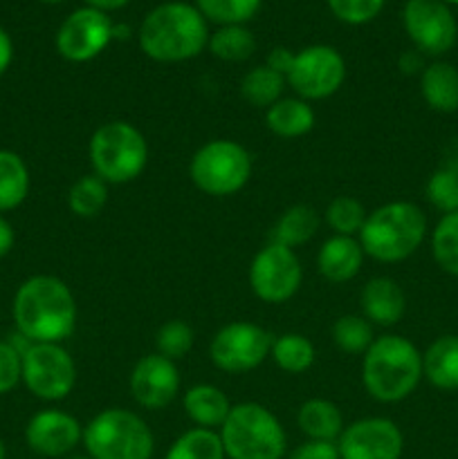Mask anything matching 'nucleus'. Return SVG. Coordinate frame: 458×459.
Segmentation results:
<instances>
[{
	"label": "nucleus",
	"instance_id": "obj_1",
	"mask_svg": "<svg viewBox=\"0 0 458 459\" xmlns=\"http://www.w3.org/2000/svg\"><path fill=\"white\" fill-rule=\"evenodd\" d=\"M18 334L31 343H63L76 327V300L57 276L39 273L18 285L12 303Z\"/></svg>",
	"mask_w": 458,
	"mask_h": 459
},
{
	"label": "nucleus",
	"instance_id": "obj_2",
	"mask_svg": "<svg viewBox=\"0 0 458 459\" xmlns=\"http://www.w3.org/2000/svg\"><path fill=\"white\" fill-rule=\"evenodd\" d=\"M209 22L196 4L184 0L157 4L139 25V48L151 61L182 63L209 43Z\"/></svg>",
	"mask_w": 458,
	"mask_h": 459
},
{
	"label": "nucleus",
	"instance_id": "obj_3",
	"mask_svg": "<svg viewBox=\"0 0 458 459\" xmlns=\"http://www.w3.org/2000/svg\"><path fill=\"white\" fill-rule=\"evenodd\" d=\"M422 381V352L400 334L373 341L362 361V384L380 403H398Z\"/></svg>",
	"mask_w": 458,
	"mask_h": 459
},
{
	"label": "nucleus",
	"instance_id": "obj_4",
	"mask_svg": "<svg viewBox=\"0 0 458 459\" xmlns=\"http://www.w3.org/2000/svg\"><path fill=\"white\" fill-rule=\"evenodd\" d=\"M427 236V215L413 202L395 200L366 215L357 240L364 255L377 263H402L411 258Z\"/></svg>",
	"mask_w": 458,
	"mask_h": 459
},
{
	"label": "nucleus",
	"instance_id": "obj_5",
	"mask_svg": "<svg viewBox=\"0 0 458 459\" xmlns=\"http://www.w3.org/2000/svg\"><path fill=\"white\" fill-rule=\"evenodd\" d=\"M218 435L227 459H283L286 455V430L263 403L232 406Z\"/></svg>",
	"mask_w": 458,
	"mask_h": 459
},
{
	"label": "nucleus",
	"instance_id": "obj_6",
	"mask_svg": "<svg viewBox=\"0 0 458 459\" xmlns=\"http://www.w3.org/2000/svg\"><path fill=\"white\" fill-rule=\"evenodd\" d=\"M85 453L92 459H153L155 437L146 421L126 408H106L85 424Z\"/></svg>",
	"mask_w": 458,
	"mask_h": 459
},
{
	"label": "nucleus",
	"instance_id": "obj_7",
	"mask_svg": "<svg viewBox=\"0 0 458 459\" xmlns=\"http://www.w3.org/2000/svg\"><path fill=\"white\" fill-rule=\"evenodd\" d=\"M92 173L106 184L135 182L148 161V146L139 128L130 121H108L90 137L88 146Z\"/></svg>",
	"mask_w": 458,
	"mask_h": 459
},
{
	"label": "nucleus",
	"instance_id": "obj_8",
	"mask_svg": "<svg viewBox=\"0 0 458 459\" xmlns=\"http://www.w3.org/2000/svg\"><path fill=\"white\" fill-rule=\"evenodd\" d=\"M189 178L198 191L227 197L242 191L251 178V157L245 146L232 139H214L193 152Z\"/></svg>",
	"mask_w": 458,
	"mask_h": 459
},
{
	"label": "nucleus",
	"instance_id": "obj_9",
	"mask_svg": "<svg viewBox=\"0 0 458 459\" xmlns=\"http://www.w3.org/2000/svg\"><path fill=\"white\" fill-rule=\"evenodd\" d=\"M283 79L304 101H321L341 88L346 61L330 45H310L301 52H292Z\"/></svg>",
	"mask_w": 458,
	"mask_h": 459
},
{
	"label": "nucleus",
	"instance_id": "obj_10",
	"mask_svg": "<svg viewBox=\"0 0 458 459\" xmlns=\"http://www.w3.org/2000/svg\"><path fill=\"white\" fill-rule=\"evenodd\" d=\"M76 384V366L61 343H31L22 352V385L40 402H61Z\"/></svg>",
	"mask_w": 458,
	"mask_h": 459
},
{
	"label": "nucleus",
	"instance_id": "obj_11",
	"mask_svg": "<svg viewBox=\"0 0 458 459\" xmlns=\"http://www.w3.org/2000/svg\"><path fill=\"white\" fill-rule=\"evenodd\" d=\"M304 281V267L290 247L268 242L250 264V287L263 303L278 305L290 300Z\"/></svg>",
	"mask_w": 458,
	"mask_h": 459
},
{
	"label": "nucleus",
	"instance_id": "obj_12",
	"mask_svg": "<svg viewBox=\"0 0 458 459\" xmlns=\"http://www.w3.org/2000/svg\"><path fill=\"white\" fill-rule=\"evenodd\" d=\"M272 339L274 336H269V332H265L256 323L233 321L220 327L211 339V363L229 375L256 370L269 357Z\"/></svg>",
	"mask_w": 458,
	"mask_h": 459
},
{
	"label": "nucleus",
	"instance_id": "obj_13",
	"mask_svg": "<svg viewBox=\"0 0 458 459\" xmlns=\"http://www.w3.org/2000/svg\"><path fill=\"white\" fill-rule=\"evenodd\" d=\"M402 25L418 52L425 56H443L458 40L456 16L443 0H407Z\"/></svg>",
	"mask_w": 458,
	"mask_h": 459
},
{
	"label": "nucleus",
	"instance_id": "obj_14",
	"mask_svg": "<svg viewBox=\"0 0 458 459\" xmlns=\"http://www.w3.org/2000/svg\"><path fill=\"white\" fill-rule=\"evenodd\" d=\"M110 16L92 7L75 9L57 31V52L70 63H88L97 58L112 43Z\"/></svg>",
	"mask_w": 458,
	"mask_h": 459
},
{
	"label": "nucleus",
	"instance_id": "obj_15",
	"mask_svg": "<svg viewBox=\"0 0 458 459\" xmlns=\"http://www.w3.org/2000/svg\"><path fill=\"white\" fill-rule=\"evenodd\" d=\"M339 459H400L404 435L386 417H364L344 426L337 439Z\"/></svg>",
	"mask_w": 458,
	"mask_h": 459
},
{
	"label": "nucleus",
	"instance_id": "obj_16",
	"mask_svg": "<svg viewBox=\"0 0 458 459\" xmlns=\"http://www.w3.org/2000/svg\"><path fill=\"white\" fill-rule=\"evenodd\" d=\"M84 442V426L70 412L48 408L30 417L25 426V444L40 457H66Z\"/></svg>",
	"mask_w": 458,
	"mask_h": 459
},
{
	"label": "nucleus",
	"instance_id": "obj_17",
	"mask_svg": "<svg viewBox=\"0 0 458 459\" xmlns=\"http://www.w3.org/2000/svg\"><path fill=\"white\" fill-rule=\"evenodd\" d=\"M130 394L146 411L171 406L180 393V370L175 361L162 354H146L130 372Z\"/></svg>",
	"mask_w": 458,
	"mask_h": 459
},
{
	"label": "nucleus",
	"instance_id": "obj_18",
	"mask_svg": "<svg viewBox=\"0 0 458 459\" xmlns=\"http://www.w3.org/2000/svg\"><path fill=\"white\" fill-rule=\"evenodd\" d=\"M362 312L371 325L393 327L402 321L407 312V296L402 287L389 276H377L364 285Z\"/></svg>",
	"mask_w": 458,
	"mask_h": 459
},
{
	"label": "nucleus",
	"instance_id": "obj_19",
	"mask_svg": "<svg viewBox=\"0 0 458 459\" xmlns=\"http://www.w3.org/2000/svg\"><path fill=\"white\" fill-rule=\"evenodd\" d=\"M364 263V249L357 238L332 236L317 254V269L328 282L344 285L353 281Z\"/></svg>",
	"mask_w": 458,
	"mask_h": 459
},
{
	"label": "nucleus",
	"instance_id": "obj_20",
	"mask_svg": "<svg viewBox=\"0 0 458 459\" xmlns=\"http://www.w3.org/2000/svg\"><path fill=\"white\" fill-rule=\"evenodd\" d=\"M182 408L189 420L196 424V429L220 430V426L227 420L232 411V402L220 388L211 384H198L184 393Z\"/></svg>",
	"mask_w": 458,
	"mask_h": 459
},
{
	"label": "nucleus",
	"instance_id": "obj_21",
	"mask_svg": "<svg viewBox=\"0 0 458 459\" xmlns=\"http://www.w3.org/2000/svg\"><path fill=\"white\" fill-rule=\"evenodd\" d=\"M420 94L427 106L443 115L458 110V67L447 61H434L422 70Z\"/></svg>",
	"mask_w": 458,
	"mask_h": 459
},
{
	"label": "nucleus",
	"instance_id": "obj_22",
	"mask_svg": "<svg viewBox=\"0 0 458 459\" xmlns=\"http://www.w3.org/2000/svg\"><path fill=\"white\" fill-rule=\"evenodd\" d=\"M422 377L434 388L454 393L458 390V336H438L422 354Z\"/></svg>",
	"mask_w": 458,
	"mask_h": 459
},
{
	"label": "nucleus",
	"instance_id": "obj_23",
	"mask_svg": "<svg viewBox=\"0 0 458 459\" xmlns=\"http://www.w3.org/2000/svg\"><path fill=\"white\" fill-rule=\"evenodd\" d=\"M265 124L277 137L296 139L314 128V110L299 97H281L265 110Z\"/></svg>",
	"mask_w": 458,
	"mask_h": 459
},
{
	"label": "nucleus",
	"instance_id": "obj_24",
	"mask_svg": "<svg viewBox=\"0 0 458 459\" xmlns=\"http://www.w3.org/2000/svg\"><path fill=\"white\" fill-rule=\"evenodd\" d=\"M296 426L308 439L337 442L344 430V417L337 403L328 399H308L296 412Z\"/></svg>",
	"mask_w": 458,
	"mask_h": 459
},
{
	"label": "nucleus",
	"instance_id": "obj_25",
	"mask_svg": "<svg viewBox=\"0 0 458 459\" xmlns=\"http://www.w3.org/2000/svg\"><path fill=\"white\" fill-rule=\"evenodd\" d=\"M31 178L25 160L18 152L0 148V213L18 209L30 195Z\"/></svg>",
	"mask_w": 458,
	"mask_h": 459
},
{
	"label": "nucleus",
	"instance_id": "obj_26",
	"mask_svg": "<svg viewBox=\"0 0 458 459\" xmlns=\"http://www.w3.org/2000/svg\"><path fill=\"white\" fill-rule=\"evenodd\" d=\"M319 231V213L310 204H295L281 213L272 229L269 242H277L283 247H295L305 245L314 233Z\"/></svg>",
	"mask_w": 458,
	"mask_h": 459
},
{
	"label": "nucleus",
	"instance_id": "obj_27",
	"mask_svg": "<svg viewBox=\"0 0 458 459\" xmlns=\"http://www.w3.org/2000/svg\"><path fill=\"white\" fill-rule=\"evenodd\" d=\"M269 357L277 363V368H281L287 375H301V372L313 368L317 352H314V345L308 336L287 332V334L274 336Z\"/></svg>",
	"mask_w": 458,
	"mask_h": 459
},
{
	"label": "nucleus",
	"instance_id": "obj_28",
	"mask_svg": "<svg viewBox=\"0 0 458 459\" xmlns=\"http://www.w3.org/2000/svg\"><path fill=\"white\" fill-rule=\"evenodd\" d=\"M283 88H286V79L269 65L251 67L241 79L242 101L254 108H265V110L283 97Z\"/></svg>",
	"mask_w": 458,
	"mask_h": 459
},
{
	"label": "nucleus",
	"instance_id": "obj_29",
	"mask_svg": "<svg viewBox=\"0 0 458 459\" xmlns=\"http://www.w3.org/2000/svg\"><path fill=\"white\" fill-rule=\"evenodd\" d=\"M207 48L220 61L242 63L254 56L256 39L245 25H223L209 36Z\"/></svg>",
	"mask_w": 458,
	"mask_h": 459
},
{
	"label": "nucleus",
	"instance_id": "obj_30",
	"mask_svg": "<svg viewBox=\"0 0 458 459\" xmlns=\"http://www.w3.org/2000/svg\"><path fill=\"white\" fill-rule=\"evenodd\" d=\"M162 459H227L218 430L191 429L180 435Z\"/></svg>",
	"mask_w": 458,
	"mask_h": 459
},
{
	"label": "nucleus",
	"instance_id": "obj_31",
	"mask_svg": "<svg viewBox=\"0 0 458 459\" xmlns=\"http://www.w3.org/2000/svg\"><path fill=\"white\" fill-rule=\"evenodd\" d=\"M108 204V184L97 175H84L67 191V206L76 218H97Z\"/></svg>",
	"mask_w": 458,
	"mask_h": 459
},
{
	"label": "nucleus",
	"instance_id": "obj_32",
	"mask_svg": "<svg viewBox=\"0 0 458 459\" xmlns=\"http://www.w3.org/2000/svg\"><path fill=\"white\" fill-rule=\"evenodd\" d=\"M431 254L445 273L458 278V211L438 220L431 233Z\"/></svg>",
	"mask_w": 458,
	"mask_h": 459
},
{
	"label": "nucleus",
	"instance_id": "obj_33",
	"mask_svg": "<svg viewBox=\"0 0 458 459\" xmlns=\"http://www.w3.org/2000/svg\"><path fill=\"white\" fill-rule=\"evenodd\" d=\"M332 343L346 354H366L375 336H373V325L364 316L346 314L332 323Z\"/></svg>",
	"mask_w": 458,
	"mask_h": 459
},
{
	"label": "nucleus",
	"instance_id": "obj_34",
	"mask_svg": "<svg viewBox=\"0 0 458 459\" xmlns=\"http://www.w3.org/2000/svg\"><path fill=\"white\" fill-rule=\"evenodd\" d=\"M263 0H196V7L207 22L223 25H245L256 16Z\"/></svg>",
	"mask_w": 458,
	"mask_h": 459
},
{
	"label": "nucleus",
	"instance_id": "obj_35",
	"mask_svg": "<svg viewBox=\"0 0 458 459\" xmlns=\"http://www.w3.org/2000/svg\"><path fill=\"white\" fill-rule=\"evenodd\" d=\"M326 224L332 229L335 236H359L364 222H366V209L359 200L350 195H339L328 204Z\"/></svg>",
	"mask_w": 458,
	"mask_h": 459
},
{
	"label": "nucleus",
	"instance_id": "obj_36",
	"mask_svg": "<svg viewBox=\"0 0 458 459\" xmlns=\"http://www.w3.org/2000/svg\"><path fill=\"white\" fill-rule=\"evenodd\" d=\"M193 327L189 323L180 321H166L160 330L155 332V348L157 354L171 359V361H180V359L187 357L193 348Z\"/></svg>",
	"mask_w": 458,
	"mask_h": 459
},
{
	"label": "nucleus",
	"instance_id": "obj_37",
	"mask_svg": "<svg viewBox=\"0 0 458 459\" xmlns=\"http://www.w3.org/2000/svg\"><path fill=\"white\" fill-rule=\"evenodd\" d=\"M427 200L431 202L434 209H438L440 213H456L458 211V173L456 170H449L440 166L438 170L431 173V178L427 179Z\"/></svg>",
	"mask_w": 458,
	"mask_h": 459
},
{
	"label": "nucleus",
	"instance_id": "obj_38",
	"mask_svg": "<svg viewBox=\"0 0 458 459\" xmlns=\"http://www.w3.org/2000/svg\"><path fill=\"white\" fill-rule=\"evenodd\" d=\"M337 21L346 25H366L382 12L386 0H326Z\"/></svg>",
	"mask_w": 458,
	"mask_h": 459
},
{
	"label": "nucleus",
	"instance_id": "obj_39",
	"mask_svg": "<svg viewBox=\"0 0 458 459\" xmlns=\"http://www.w3.org/2000/svg\"><path fill=\"white\" fill-rule=\"evenodd\" d=\"M22 384V354L9 341H0V397Z\"/></svg>",
	"mask_w": 458,
	"mask_h": 459
},
{
	"label": "nucleus",
	"instance_id": "obj_40",
	"mask_svg": "<svg viewBox=\"0 0 458 459\" xmlns=\"http://www.w3.org/2000/svg\"><path fill=\"white\" fill-rule=\"evenodd\" d=\"M287 459H339L337 442H319V439H305L301 446L287 455Z\"/></svg>",
	"mask_w": 458,
	"mask_h": 459
},
{
	"label": "nucleus",
	"instance_id": "obj_41",
	"mask_svg": "<svg viewBox=\"0 0 458 459\" xmlns=\"http://www.w3.org/2000/svg\"><path fill=\"white\" fill-rule=\"evenodd\" d=\"M425 54H420L418 49H413V52H404L402 56H400L398 61V67L402 74H422V70H425Z\"/></svg>",
	"mask_w": 458,
	"mask_h": 459
},
{
	"label": "nucleus",
	"instance_id": "obj_42",
	"mask_svg": "<svg viewBox=\"0 0 458 459\" xmlns=\"http://www.w3.org/2000/svg\"><path fill=\"white\" fill-rule=\"evenodd\" d=\"M13 242H16V231H13L12 222L0 213V258L12 254Z\"/></svg>",
	"mask_w": 458,
	"mask_h": 459
},
{
	"label": "nucleus",
	"instance_id": "obj_43",
	"mask_svg": "<svg viewBox=\"0 0 458 459\" xmlns=\"http://www.w3.org/2000/svg\"><path fill=\"white\" fill-rule=\"evenodd\" d=\"M13 61V40L12 36L7 34V30L0 27V76L9 70Z\"/></svg>",
	"mask_w": 458,
	"mask_h": 459
},
{
	"label": "nucleus",
	"instance_id": "obj_44",
	"mask_svg": "<svg viewBox=\"0 0 458 459\" xmlns=\"http://www.w3.org/2000/svg\"><path fill=\"white\" fill-rule=\"evenodd\" d=\"M443 169L456 170V173H458V137L452 139V142H449L447 146H445Z\"/></svg>",
	"mask_w": 458,
	"mask_h": 459
},
{
	"label": "nucleus",
	"instance_id": "obj_45",
	"mask_svg": "<svg viewBox=\"0 0 458 459\" xmlns=\"http://www.w3.org/2000/svg\"><path fill=\"white\" fill-rule=\"evenodd\" d=\"M85 7H92V9H99V12H115V9H121L126 7V4L130 3V0H84Z\"/></svg>",
	"mask_w": 458,
	"mask_h": 459
},
{
	"label": "nucleus",
	"instance_id": "obj_46",
	"mask_svg": "<svg viewBox=\"0 0 458 459\" xmlns=\"http://www.w3.org/2000/svg\"><path fill=\"white\" fill-rule=\"evenodd\" d=\"M0 459H7V446H4L3 439H0Z\"/></svg>",
	"mask_w": 458,
	"mask_h": 459
},
{
	"label": "nucleus",
	"instance_id": "obj_47",
	"mask_svg": "<svg viewBox=\"0 0 458 459\" xmlns=\"http://www.w3.org/2000/svg\"><path fill=\"white\" fill-rule=\"evenodd\" d=\"M40 3H45V4H58V3H63V0H40Z\"/></svg>",
	"mask_w": 458,
	"mask_h": 459
},
{
	"label": "nucleus",
	"instance_id": "obj_48",
	"mask_svg": "<svg viewBox=\"0 0 458 459\" xmlns=\"http://www.w3.org/2000/svg\"><path fill=\"white\" fill-rule=\"evenodd\" d=\"M445 4H458V0H443Z\"/></svg>",
	"mask_w": 458,
	"mask_h": 459
},
{
	"label": "nucleus",
	"instance_id": "obj_49",
	"mask_svg": "<svg viewBox=\"0 0 458 459\" xmlns=\"http://www.w3.org/2000/svg\"><path fill=\"white\" fill-rule=\"evenodd\" d=\"M72 459H92V457H72Z\"/></svg>",
	"mask_w": 458,
	"mask_h": 459
}]
</instances>
